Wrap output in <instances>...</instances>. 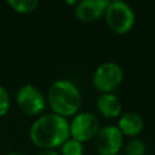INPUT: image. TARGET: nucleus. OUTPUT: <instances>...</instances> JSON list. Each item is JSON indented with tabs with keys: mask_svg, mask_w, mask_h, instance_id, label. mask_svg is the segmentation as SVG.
<instances>
[{
	"mask_svg": "<svg viewBox=\"0 0 155 155\" xmlns=\"http://www.w3.org/2000/svg\"><path fill=\"white\" fill-rule=\"evenodd\" d=\"M29 137L36 147L52 150L62 145L70 137L69 122L67 117L54 113L41 115L31 124Z\"/></svg>",
	"mask_w": 155,
	"mask_h": 155,
	"instance_id": "1",
	"label": "nucleus"
},
{
	"mask_svg": "<svg viewBox=\"0 0 155 155\" xmlns=\"http://www.w3.org/2000/svg\"><path fill=\"white\" fill-rule=\"evenodd\" d=\"M47 99L53 113L63 117L75 115L82 102L78 86L67 79L56 80L50 86Z\"/></svg>",
	"mask_w": 155,
	"mask_h": 155,
	"instance_id": "2",
	"label": "nucleus"
},
{
	"mask_svg": "<svg viewBox=\"0 0 155 155\" xmlns=\"http://www.w3.org/2000/svg\"><path fill=\"white\" fill-rule=\"evenodd\" d=\"M104 17L109 29L116 34L128 33L136 21L133 8L122 0L108 1Z\"/></svg>",
	"mask_w": 155,
	"mask_h": 155,
	"instance_id": "3",
	"label": "nucleus"
},
{
	"mask_svg": "<svg viewBox=\"0 0 155 155\" xmlns=\"http://www.w3.org/2000/svg\"><path fill=\"white\" fill-rule=\"evenodd\" d=\"M124 80V70L115 62H104L92 76L93 86L102 93H113Z\"/></svg>",
	"mask_w": 155,
	"mask_h": 155,
	"instance_id": "4",
	"label": "nucleus"
},
{
	"mask_svg": "<svg viewBox=\"0 0 155 155\" xmlns=\"http://www.w3.org/2000/svg\"><path fill=\"white\" fill-rule=\"evenodd\" d=\"M16 103L24 114L30 116L41 114L46 107L44 93L31 84H25L18 88L16 93Z\"/></svg>",
	"mask_w": 155,
	"mask_h": 155,
	"instance_id": "5",
	"label": "nucleus"
},
{
	"mask_svg": "<svg viewBox=\"0 0 155 155\" xmlns=\"http://www.w3.org/2000/svg\"><path fill=\"white\" fill-rule=\"evenodd\" d=\"M99 128L98 117L90 111L75 114L73 121L69 124L70 137L81 143L94 138Z\"/></svg>",
	"mask_w": 155,
	"mask_h": 155,
	"instance_id": "6",
	"label": "nucleus"
},
{
	"mask_svg": "<svg viewBox=\"0 0 155 155\" xmlns=\"http://www.w3.org/2000/svg\"><path fill=\"white\" fill-rule=\"evenodd\" d=\"M124 142V134L117 126H103L94 137V147L99 155H117Z\"/></svg>",
	"mask_w": 155,
	"mask_h": 155,
	"instance_id": "7",
	"label": "nucleus"
},
{
	"mask_svg": "<svg viewBox=\"0 0 155 155\" xmlns=\"http://www.w3.org/2000/svg\"><path fill=\"white\" fill-rule=\"evenodd\" d=\"M108 0H82L76 2L74 12L81 22H93L104 15Z\"/></svg>",
	"mask_w": 155,
	"mask_h": 155,
	"instance_id": "8",
	"label": "nucleus"
},
{
	"mask_svg": "<svg viewBox=\"0 0 155 155\" xmlns=\"http://www.w3.org/2000/svg\"><path fill=\"white\" fill-rule=\"evenodd\" d=\"M96 105L98 111L105 117H117L122 111V103L114 93H101Z\"/></svg>",
	"mask_w": 155,
	"mask_h": 155,
	"instance_id": "9",
	"label": "nucleus"
},
{
	"mask_svg": "<svg viewBox=\"0 0 155 155\" xmlns=\"http://www.w3.org/2000/svg\"><path fill=\"white\" fill-rule=\"evenodd\" d=\"M119 130L125 136H137L144 128L143 117L136 111H127L119 119Z\"/></svg>",
	"mask_w": 155,
	"mask_h": 155,
	"instance_id": "10",
	"label": "nucleus"
},
{
	"mask_svg": "<svg viewBox=\"0 0 155 155\" xmlns=\"http://www.w3.org/2000/svg\"><path fill=\"white\" fill-rule=\"evenodd\" d=\"M7 4L19 13H29L36 10L39 1L38 0H8Z\"/></svg>",
	"mask_w": 155,
	"mask_h": 155,
	"instance_id": "11",
	"label": "nucleus"
},
{
	"mask_svg": "<svg viewBox=\"0 0 155 155\" xmlns=\"http://www.w3.org/2000/svg\"><path fill=\"white\" fill-rule=\"evenodd\" d=\"M62 154L63 155H82L84 154V145L81 142L69 137L62 145Z\"/></svg>",
	"mask_w": 155,
	"mask_h": 155,
	"instance_id": "12",
	"label": "nucleus"
},
{
	"mask_svg": "<svg viewBox=\"0 0 155 155\" xmlns=\"http://www.w3.org/2000/svg\"><path fill=\"white\" fill-rule=\"evenodd\" d=\"M147 145L139 138H132L125 147V155H145Z\"/></svg>",
	"mask_w": 155,
	"mask_h": 155,
	"instance_id": "13",
	"label": "nucleus"
},
{
	"mask_svg": "<svg viewBox=\"0 0 155 155\" xmlns=\"http://www.w3.org/2000/svg\"><path fill=\"white\" fill-rule=\"evenodd\" d=\"M11 105V98L8 91L0 85V116H4L7 114Z\"/></svg>",
	"mask_w": 155,
	"mask_h": 155,
	"instance_id": "14",
	"label": "nucleus"
},
{
	"mask_svg": "<svg viewBox=\"0 0 155 155\" xmlns=\"http://www.w3.org/2000/svg\"><path fill=\"white\" fill-rule=\"evenodd\" d=\"M39 155H58V154L56 151H53V150H44Z\"/></svg>",
	"mask_w": 155,
	"mask_h": 155,
	"instance_id": "15",
	"label": "nucleus"
},
{
	"mask_svg": "<svg viewBox=\"0 0 155 155\" xmlns=\"http://www.w3.org/2000/svg\"><path fill=\"white\" fill-rule=\"evenodd\" d=\"M4 155H23V154H19V153H7V154H4Z\"/></svg>",
	"mask_w": 155,
	"mask_h": 155,
	"instance_id": "16",
	"label": "nucleus"
},
{
	"mask_svg": "<svg viewBox=\"0 0 155 155\" xmlns=\"http://www.w3.org/2000/svg\"><path fill=\"white\" fill-rule=\"evenodd\" d=\"M145 155H153V154H145Z\"/></svg>",
	"mask_w": 155,
	"mask_h": 155,
	"instance_id": "17",
	"label": "nucleus"
},
{
	"mask_svg": "<svg viewBox=\"0 0 155 155\" xmlns=\"http://www.w3.org/2000/svg\"><path fill=\"white\" fill-rule=\"evenodd\" d=\"M117 155H125V154H117Z\"/></svg>",
	"mask_w": 155,
	"mask_h": 155,
	"instance_id": "18",
	"label": "nucleus"
}]
</instances>
